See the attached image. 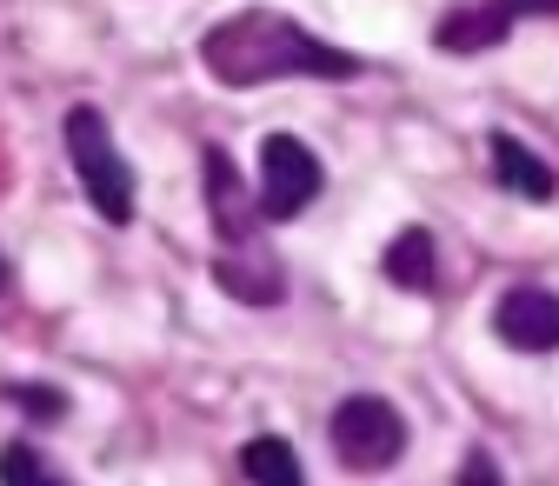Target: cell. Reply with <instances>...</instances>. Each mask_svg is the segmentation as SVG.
Returning <instances> with one entry per match:
<instances>
[{"instance_id":"cell-1","label":"cell","mask_w":559,"mask_h":486,"mask_svg":"<svg viewBox=\"0 0 559 486\" xmlns=\"http://www.w3.org/2000/svg\"><path fill=\"white\" fill-rule=\"evenodd\" d=\"M200 60L221 87H266V81H354L360 60L313 40L300 21L273 8H240L234 21L206 27Z\"/></svg>"},{"instance_id":"cell-2","label":"cell","mask_w":559,"mask_h":486,"mask_svg":"<svg viewBox=\"0 0 559 486\" xmlns=\"http://www.w3.org/2000/svg\"><path fill=\"white\" fill-rule=\"evenodd\" d=\"M67 161H74V174H81V187L94 200V214L114 221V227H127L133 221V174H127V161L114 147L100 107H74V114H67Z\"/></svg>"},{"instance_id":"cell-3","label":"cell","mask_w":559,"mask_h":486,"mask_svg":"<svg viewBox=\"0 0 559 486\" xmlns=\"http://www.w3.org/2000/svg\"><path fill=\"white\" fill-rule=\"evenodd\" d=\"M333 453L354 466V473H386L406 453V420L400 406L380 393H354L333 406Z\"/></svg>"},{"instance_id":"cell-4","label":"cell","mask_w":559,"mask_h":486,"mask_svg":"<svg viewBox=\"0 0 559 486\" xmlns=\"http://www.w3.org/2000/svg\"><path fill=\"white\" fill-rule=\"evenodd\" d=\"M320 200V161L294 133H266L260 141V221H294Z\"/></svg>"},{"instance_id":"cell-5","label":"cell","mask_w":559,"mask_h":486,"mask_svg":"<svg viewBox=\"0 0 559 486\" xmlns=\"http://www.w3.org/2000/svg\"><path fill=\"white\" fill-rule=\"evenodd\" d=\"M493 333L513 346V354H552V346H559V294H546V287H513V294H500Z\"/></svg>"},{"instance_id":"cell-6","label":"cell","mask_w":559,"mask_h":486,"mask_svg":"<svg viewBox=\"0 0 559 486\" xmlns=\"http://www.w3.org/2000/svg\"><path fill=\"white\" fill-rule=\"evenodd\" d=\"M206 206H214V227H221L227 247H253L260 200H247V180L234 174V161L221 147H206Z\"/></svg>"},{"instance_id":"cell-7","label":"cell","mask_w":559,"mask_h":486,"mask_svg":"<svg viewBox=\"0 0 559 486\" xmlns=\"http://www.w3.org/2000/svg\"><path fill=\"white\" fill-rule=\"evenodd\" d=\"M221 287H227L234 300H253V307H273L280 294H287L280 266H273L260 247H227V253H221Z\"/></svg>"},{"instance_id":"cell-8","label":"cell","mask_w":559,"mask_h":486,"mask_svg":"<svg viewBox=\"0 0 559 486\" xmlns=\"http://www.w3.org/2000/svg\"><path fill=\"white\" fill-rule=\"evenodd\" d=\"M493 174H500V187L507 193H520V200H552V167L526 147V141H513V133H493Z\"/></svg>"},{"instance_id":"cell-9","label":"cell","mask_w":559,"mask_h":486,"mask_svg":"<svg viewBox=\"0 0 559 486\" xmlns=\"http://www.w3.org/2000/svg\"><path fill=\"white\" fill-rule=\"evenodd\" d=\"M380 266H386V281H393V287L427 294V287H433V273H440V266H433V234H427V227H406V234L386 247Z\"/></svg>"},{"instance_id":"cell-10","label":"cell","mask_w":559,"mask_h":486,"mask_svg":"<svg viewBox=\"0 0 559 486\" xmlns=\"http://www.w3.org/2000/svg\"><path fill=\"white\" fill-rule=\"evenodd\" d=\"M240 466H247V479H253V486H307L300 453H294L287 440H280V434L247 440V447H240Z\"/></svg>"},{"instance_id":"cell-11","label":"cell","mask_w":559,"mask_h":486,"mask_svg":"<svg viewBox=\"0 0 559 486\" xmlns=\"http://www.w3.org/2000/svg\"><path fill=\"white\" fill-rule=\"evenodd\" d=\"M0 486H67L27 440H14V447H0Z\"/></svg>"},{"instance_id":"cell-12","label":"cell","mask_w":559,"mask_h":486,"mask_svg":"<svg viewBox=\"0 0 559 486\" xmlns=\"http://www.w3.org/2000/svg\"><path fill=\"white\" fill-rule=\"evenodd\" d=\"M460 486H500V466L486 460V453H466V466H460Z\"/></svg>"}]
</instances>
